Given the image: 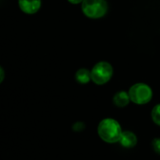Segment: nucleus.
<instances>
[{"label": "nucleus", "instance_id": "f257e3e1", "mask_svg": "<svg viewBox=\"0 0 160 160\" xmlns=\"http://www.w3.org/2000/svg\"><path fill=\"white\" fill-rule=\"evenodd\" d=\"M122 132L123 131L120 124L112 118L103 119L98 127V133L100 139L108 143L118 142Z\"/></svg>", "mask_w": 160, "mask_h": 160}, {"label": "nucleus", "instance_id": "f03ea898", "mask_svg": "<svg viewBox=\"0 0 160 160\" xmlns=\"http://www.w3.org/2000/svg\"><path fill=\"white\" fill-rule=\"evenodd\" d=\"M82 9L86 17L98 19L107 13L108 4L106 0H83Z\"/></svg>", "mask_w": 160, "mask_h": 160}, {"label": "nucleus", "instance_id": "7ed1b4c3", "mask_svg": "<svg viewBox=\"0 0 160 160\" xmlns=\"http://www.w3.org/2000/svg\"><path fill=\"white\" fill-rule=\"evenodd\" d=\"M128 94L130 97V100L139 105L147 104L153 98V91L151 87L142 82L132 85L129 89Z\"/></svg>", "mask_w": 160, "mask_h": 160}, {"label": "nucleus", "instance_id": "20e7f679", "mask_svg": "<svg viewBox=\"0 0 160 160\" xmlns=\"http://www.w3.org/2000/svg\"><path fill=\"white\" fill-rule=\"evenodd\" d=\"M113 69L108 62H99L94 66L91 71L92 81L98 85L105 84L112 77Z\"/></svg>", "mask_w": 160, "mask_h": 160}, {"label": "nucleus", "instance_id": "39448f33", "mask_svg": "<svg viewBox=\"0 0 160 160\" xmlns=\"http://www.w3.org/2000/svg\"><path fill=\"white\" fill-rule=\"evenodd\" d=\"M40 0H19L20 8L27 14L36 13L40 8Z\"/></svg>", "mask_w": 160, "mask_h": 160}, {"label": "nucleus", "instance_id": "423d86ee", "mask_svg": "<svg viewBox=\"0 0 160 160\" xmlns=\"http://www.w3.org/2000/svg\"><path fill=\"white\" fill-rule=\"evenodd\" d=\"M125 148H133L138 142L137 136L131 131H123L118 142Z\"/></svg>", "mask_w": 160, "mask_h": 160}, {"label": "nucleus", "instance_id": "0eeeda50", "mask_svg": "<svg viewBox=\"0 0 160 160\" xmlns=\"http://www.w3.org/2000/svg\"><path fill=\"white\" fill-rule=\"evenodd\" d=\"M112 101H113L115 106H117L119 108H124V107L128 106L129 101H130L129 94H128L125 91H120L114 95Z\"/></svg>", "mask_w": 160, "mask_h": 160}, {"label": "nucleus", "instance_id": "6e6552de", "mask_svg": "<svg viewBox=\"0 0 160 160\" xmlns=\"http://www.w3.org/2000/svg\"><path fill=\"white\" fill-rule=\"evenodd\" d=\"M75 79L79 83L82 84H85L88 83L90 82V80H92L91 77V72L86 69V68H80L75 75Z\"/></svg>", "mask_w": 160, "mask_h": 160}, {"label": "nucleus", "instance_id": "1a4fd4ad", "mask_svg": "<svg viewBox=\"0 0 160 160\" xmlns=\"http://www.w3.org/2000/svg\"><path fill=\"white\" fill-rule=\"evenodd\" d=\"M152 119L155 124L160 126V104H158L154 107L152 111Z\"/></svg>", "mask_w": 160, "mask_h": 160}, {"label": "nucleus", "instance_id": "9d476101", "mask_svg": "<svg viewBox=\"0 0 160 160\" xmlns=\"http://www.w3.org/2000/svg\"><path fill=\"white\" fill-rule=\"evenodd\" d=\"M152 146H153L154 151H155L158 155H160V138H156V139L153 140V142H152Z\"/></svg>", "mask_w": 160, "mask_h": 160}, {"label": "nucleus", "instance_id": "9b49d317", "mask_svg": "<svg viewBox=\"0 0 160 160\" xmlns=\"http://www.w3.org/2000/svg\"><path fill=\"white\" fill-rule=\"evenodd\" d=\"M72 128H73V130L76 131V132H81V131H82V130L85 128V125H84V123H82V122H77V123H75V124L73 125Z\"/></svg>", "mask_w": 160, "mask_h": 160}, {"label": "nucleus", "instance_id": "f8f14e48", "mask_svg": "<svg viewBox=\"0 0 160 160\" xmlns=\"http://www.w3.org/2000/svg\"><path fill=\"white\" fill-rule=\"evenodd\" d=\"M68 1L72 3V4H79L81 2H83V0H68Z\"/></svg>", "mask_w": 160, "mask_h": 160}, {"label": "nucleus", "instance_id": "ddd939ff", "mask_svg": "<svg viewBox=\"0 0 160 160\" xmlns=\"http://www.w3.org/2000/svg\"><path fill=\"white\" fill-rule=\"evenodd\" d=\"M0 70H1V74H2L1 75V82H2L3 81V78H4V71H3V68H1Z\"/></svg>", "mask_w": 160, "mask_h": 160}]
</instances>
